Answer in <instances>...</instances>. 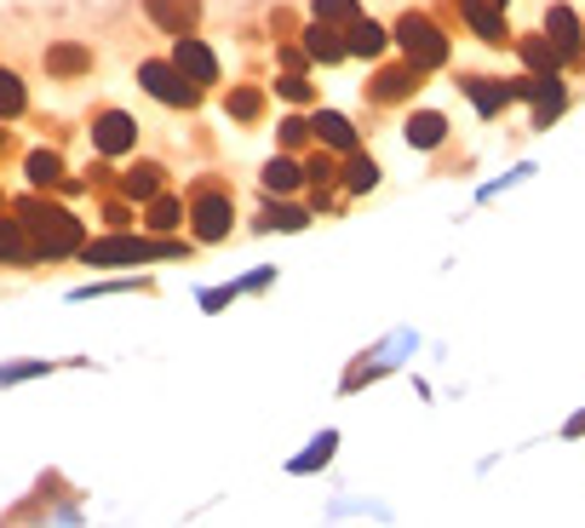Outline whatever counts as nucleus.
Returning <instances> with one entry per match:
<instances>
[{"label":"nucleus","instance_id":"13","mask_svg":"<svg viewBox=\"0 0 585 528\" xmlns=\"http://www.w3.org/2000/svg\"><path fill=\"white\" fill-rule=\"evenodd\" d=\"M304 53H311L316 64H339L345 58V41H339V30H334V23H311V30H304Z\"/></svg>","mask_w":585,"mask_h":528},{"label":"nucleus","instance_id":"5","mask_svg":"<svg viewBox=\"0 0 585 528\" xmlns=\"http://www.w3.org/2000/svg\"><path fill=\"white\" fill-rule=\"evenodd\" d=\"M533 98V127H551L556 115H563V104H569V92H563V81L556 75H533V81H517L511 87V98Z\"/></svg>","mask_w":585,"mask_h":528},{"label":"nucleus","instance_id":"23","mask_svg":"<svg viewBox=\"0 0 585 528\" xmlns=\"http://www.w3.org/2000/svg\"><path fill=\"white\" fill-rule=\"evenodd\" d=\"M184 224V207L172 195H149V231H178Z\"/></svg>","mask_w":585,"mask_h":528},{"label":"nucleus","instance_id":"33","mask_svg":"<svg viewBox=\"0 0 585 528\" xmlns=\"http://www.w3.org/2000/svg\"><path fill=\"white\" fill-rule=\"evenodd\" d=\"M304 138H311V121L288 115V121H282V144H304Z\"/></svg>","mask_w":585,"mask_h":528},{"label":"nucleus","instance_id":"19","mask_svg":"<svg viewBox=\"0 0 585 528\" xmlns=\"http://www.w3.org/2000/svg\"><path fill=\"white\" fill-rule=\"evenodd\" d=\"M522 58L540 69V75H556V64H563V53H556L551 35H528V41H522Z\"/></svg>","mask_w":585,"mask_h":528},{"label":"nucleus","instance_id":"11","mask_svg":"<svg viewBox=\"0 0 585 528\" xmlns=\"http://www.w3.org/2000/svg\"><path fill=\"white\" fill-rule=\"evenodd\" d=\"M551 41H556V53H563V64H574L585 53V41H580V18L569 7H551Z\"/></svg>","mask_w":585,"mask_h":528},{"label":"nucleus","instance_id":"30","mask_svg":"<svg viewBox=\"0 0 585 528\" xmlns=\"http://www.w3.org/2000/svg\"><path fill=\"white\" fill-rule=\"evenodd\" d=\"M334 431H322L316 442H311V454H304V460H293V471H316V465H327V454H334Z\"/></svg>","mask_w":585,"mask_h":528},{"label":"nucleus","instance_id":"28","mask_svg":"<svg viewBox=\"0 0 585 528\" xmlns=\"http://www.w3.org/2000/svg\"><path fill=\"white\" fill-rule=\"evenodd\" d=\"M259 231H304V213L299 207H270L259 218Z\"/></svg>","mask_w":585,"mask_h":528},{"label":"nucleus","instance_id":"25","mask_svg":"<svg viewBox=\"0 0 585 528\" xmlns=\"http://www.w3.org/2000/svg\"><path fill=\"white\" fill-rule=\"evenodd\" d=\"M30 179L35 184H58L64 179V161L53 156V149H35V156H30Z\"/></svg>","mask_w":585,"mask_h":528},{"label":"nucleus","instance_id":"7","mask_svg":"<svg viewBox=\"0 0 585 528\" xmlns=\"http://www.w3.org/2000/svg\"><path fill=\"white\" fill-rule=\"evenodd\" d=\"M92 144L104 149V156H126V149L138 144V127H133V115H121V110H104L92 121Z\"/></svg>","mask_w":585,"mask_h":528},{"label":"nucleus","instance_id":"18","mask_svg":"<svg viewBox=\"0 0 585 528\" xmlns=\"http://www.w3.org/2000/svg\"><path fill=\"white\" fill-rule=\"evenodd\" d=\"M414 87H419V69L402 64V69H385V75H379V81H373V98H385V104H391V98H408Z\"/></svg>","mask_w":585,"mask_h":528},{"label":"nucleus","instance_id":"24","mask_svg":"<svg viewBox=\"0 0 585 528\" xmlns=\"http://www.w3.org/2000/svg\"><path fill=\"white\" fill-rule=\"evenodd\" d=\"M316 18L334 23V30H350V23L362 18V7H356V0H316Z\"/></svg>","mask_w":585,"mask_h":528},{"label":"nucleus","instance_id":"34","mask_svg":"<svg viewBox=\"0 0 585 528\" xmlns=\"http://www.w3.org/2000/svg\"><path fill=\"white\" fill-rule=\"evenodd\" d=\"M304 172H311V184L322 190L327 179H334V161H327V156H316V161H311V167H304Z\"/></svg>","mask_w":585,"mask_h":528},{"label":"nucleus","instance_id":"21","mask_svg":"<svg viewBox=\"0 0 585 528\" xmlns=\"http://www.w3.org/2000/svg\"><path fill=\"white\" fill-rule=\"evenodd\" d=\"M126 195H133V201L161 195V167H156V161H138L133 172H126Z\"/></svg>","mask_w":585,"mask_h":528},{"label":"nucleus","instance_id":"16","mask_svg":"<svg viewBox=\"0 0 585 528\" xmlns=\"http://www.w3.org/2000/svg\"><path fill=\"white\" fill-rule=\"evenodd\" d=\"M311 133H316L327 149H356V127H350L345 115H334V110H322V115L311 121Z\"/></svg>","mask_w":585,"mask_h":528},{"label":"nucleus","instance_id":"4","mask_svg":"<svg viewBox=\"0 0 585 528\" xmlns=\"http://www.w3.org/2000/svg\"><path fill=\"white\" fill-rule=\"evenodd\" d=\"M138 81H144L149 98H161V104H172V110H190L195 92H201L178 64H138Z\"/></svg>","mask_w":585,"mask_h":528},{"label":"nucleus","instance_id":"35","mask_svg":"<svg viewBox=\"0 0 585 528\" xmlns=\"http://www.w3.org/2000/svg\"><path fill=\"white\" fill-rule=\"evenodd\" d=\"M7 149H12V138H7V127H0V156H7Z\"/></svg>","mask_w":585,"mask_h":528},{"label":"nucleus","instance_id":"29","mask_svg":"<svg viewBox=\"0 0 585 528\" xmlns=\"http://www.w3.org/2000/svg\"><path fill=\"white\" fill-rule=\"evenodd\" d=\"M259 110H265V98H259V92H252V87L230 92V115H236V121H259Z\"/></svg>","mask_w":585,"mask_h":528},{"label":"nucleus","instance_id":"14","mask_svg":"<svg viewBox=\"0 0 585 528\" xmlns=\"http://www.w3.org/2000/svg\"><path fill=\"white\" fill-rule=\"evenodd\" d=\"M46 69L64 75V81H75V75H87V69H92V53H87V46H75V41L46 46Z\"/></svg>","mask_w":585,"mask_h":528},{"label":"nucleus","instance_id":"36","mask_svg":"<svg viewBox=\"0 0 585 528\" xmlns=\"http://www.w3.org/2000/svg\"><path fill=\"white\" fill-rule=\"evenodd\" d=\"M499 7H505V0H499Z\"/></svg>","mask_w":585,"mask_h":528},{"label":"nucleus","instance_id":"2","mask_svg":"<svg viewBox=\"0 0 585 528\" xmlns=\"http://www.w3.org/2000/svg\"><path fill=\"white\" fill-rule=\"evenodd\" d=\"M396 41H402V53H408L414 69H437V64H448V41L437 35V23L419 18V12H408V18L396 23Z\"/></svg>","mask_w":585,"mask_h":528},{"label":"nucleus","instance_id":"32","mask_svg":"<svg viewBox=\"0 0 585 528\" xmlns=\"http://www.w3.org/2000/svg\"><path fill=\"white\" fill-rule=\"evenodd\" d=\"M275 92L293 98V104H304V98H311V81H299V75H282V81H275Z\"/></svg>","mask_w":585,"mask_h":528},{"label":"nucleus","instance_id":"17","mask_svg":"<svg viewBox=\"0 0 585 528\" xmlns=\"http://www.w3.org/2000/svg\"><path fill=\"white\" fill-rule=\"evenodd\" d=\"M442 138H448V121H442L437 110H419V115L408 121V144H414V149H437Z\"/></svg>","mask_w":585,"mask_h":528},{"label":"nucleus","instance_id":"31","mask_svg":"<svg viewBox=\"0 0 585 528\" xmlns=\"http://www.w3.org/2000/svg\"><path fill=\"white\" fill-rule=\"evenodd\" d=\"M46 373V362H18V368H0V385H18V380H35Z\"/></svg>","mask_w":585,"mask_h":528},{"label":"nucleus","instance_id":"9","mask_svg":"<svg viewBox=\"0 0 585 528\" xmlns=\"http://www.w3.org/2000/svg\"><path fill=\"white\" fill-rule=\"evenodd\" d=\"M41 247L30 236V224L23 218H0V265H35Z\"/></svg>","mask_w":585,"mask_h":528},{"label":"nucleus","instance_id":"1","mask_svg":"<svg viewBox=\"0 0 585 528\" xmlns=\"http://www.w3.org/2000/svg\"><path fill=\"white\" fill-rule=\"evenodd\" d=\"M18 218L30 224V236H35V247H41L46 259H64V254L81 247V218L64 213V207H53V201H23Z\"/></svg>","mask_w":585,"mask_h":528},{"label":"nucleus","instance_id":"8","mask_svg":"<svg viewBox=\"0 0 585 528\" xmlns=\"http://www.w3.org/2000/svg\"><path fill=\"white\" fill-rule=\"evenodd\" d=\"M172 64L190 75V81L201 87V81H218V58L207 53V46H201L195 35H178V46H172Z\"/></svg>","mask_w":585,"mask_h":528},{"label":"nucleus","instance_id":"22","mask_svg":"<svg viewBox=\"0 0 585 528\" xmlns=\"http://www.w3.org/2000/svg\"><path fill=\"white\" fill-rule=\"evenodd\" d=\"M299 184H304V167H299V161L275 156V161L265 167V190H299Z\"/></svg>","mask_w":585,"mask_h":528},{"label":"nucleus","instance_id":"27","mask_svg":"<svg viewBox=\"0 0 585 528\" xmlns=\"http://www.w3.org/2000/svg\"><path fill=\"white\" fill-rule=\"evenodd\" d=\"M379 184V167L368 161V156H356L350 167H345V190H356V195H362V190H373Z\"/></svg>","mask_w":585,"mask_h":528},{"label":"nucleus","instance_id":"3","mask_svg":"<svg viewBox=\"0 0 585 528\" xmlns=\"http://www.w3.org/2000/svg\"><path fill=\"white\" fill-rule=\"evenodd\" d=\"M178 241H133V236H110L87 247V265H144V259H178Z\"/></svg>","mask_w":585,"mask_h":528},{"label":"nucleus","instance_id":"10","mask_svg":"<svg viewBox=\"0 0 585 528\" xmlns=\"http://www.w3.org/2000/svg\"><path fill=\"white\" fill-rule=\"evenodd\" d=\"M144 12L156 18L167 35H190L195 18H201V0H144Z\"/></svg>","mask_w":585,"mask_h":528},{"label":"nucleus","instance_id":"20","mask_svg":"<svg viewBox=\"0 0 585 528\" xmlns=\"http://www.w3.org/2000/svg\"><path fill=\"white\" fill-rule=\"evenodd\" d=\"M345 53H362V58L385 53V30H379V23H362V18H356V23H350V41H345Z\"/></svg>","mask_w":585,"mask_h":528},{"label":"nucleus","instance_id":"6","mask_svg":"<svg viewBox=\"0 0 585 528\" xmlns=\"http://www.w3.org/2000/svg\"><path fill=\"white\" fill-rule=\"evenodd\" d=\"M190 218H195V236H201V241H224V236H230V218H236V213H230V195L207 190V195L195 201Z\"/></svg>","mask_w":585,"mask_h":528},{"label":"nucleus","instance_id":"12","mask_svg":"<svg viewBox=\"0 0 585 528\" xmlns=\"http://www.w3.org/2000/svg\"><path fill=\"white\" fill-rule=\"evenodd\" d=\"M460 12H465V23L488 41V46H505V18L488 7V0H460Z\"/></svg>","mask_w":585,"mask_h":528},{"label":"nucleus","instance_id":"15","mask_svg":"<svg viewBox=\"0 0 585 528\" xmlns=\"http://www.w3.org/2000/svg\"><path fill=\"white\" fill-rule=\"evenodd\" d=\"M465 92H471V104H476L482 115H499L505 104H511V87H505V81H488V75H471Z\"/></svg>","mask_w":585,"mask_h":528},{"label":"nucleus","instance_id":"26","mask_svg":"<svg viewBox=\"0 0 585 528\" xmlns=\"http://www.w3.org/2000/svg\"><path fill=\"white\" fill-rule=\"evenodd\" d=\"M0 115H23V81H18V75L12 69H0Z\"/></svg>","mask_w":585,"mask_h":528}]
</instances>
